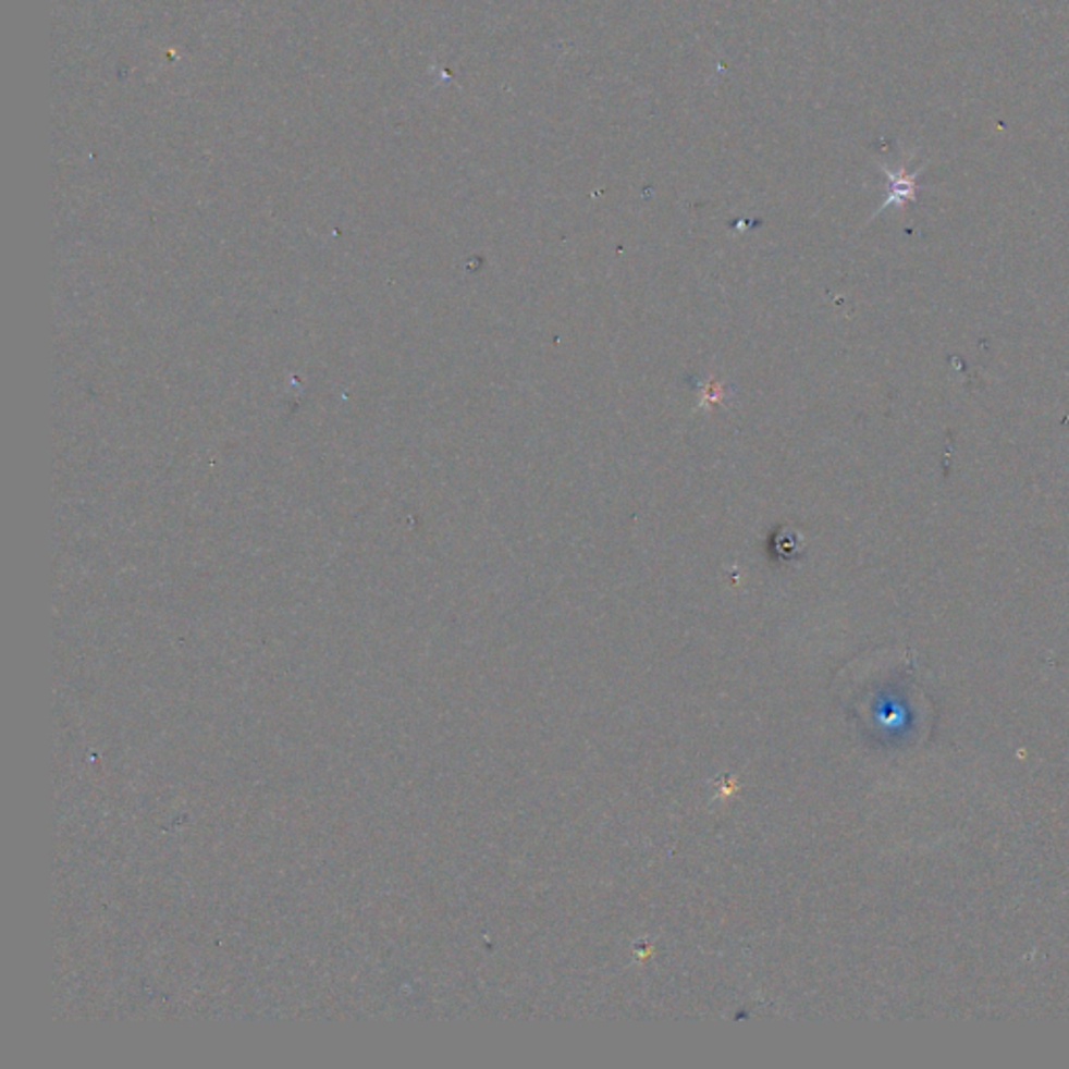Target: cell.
<instances>
[{"instance_id":"6da1fadb","label":"cell","mask_w":1069,"mask_h":1069,"mask_svg":"<svg viewBox=\"0 0 1069 1069\" xmlns=\"http://www.w3.org/2000/svg\"><path fill=\"white\" fill-rule=\"evenodd\" d=\"M925 165L919 168L917 172H907L905 163L898 170H890L888 165H880V170L886 174V179L890 182L888 197L884 199L880 211H884L886 207H905V205L916 201L917 193H919L917 182H919V176L925 172Z\"/></svg>"}]
</instances>
